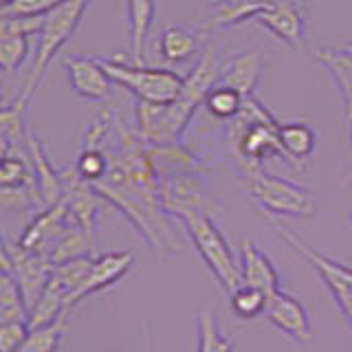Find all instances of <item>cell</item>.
Segmentation results:
<instances>
[{
  "label": "cell",
  "instance_id": "cell-31",
  "mask_svg": "<svg viewBox=\"0 0 352 352\" xmlns=\"http://www.w3.org/2000/svg\"><path fill=\"white\" fill-rule=\"evenodd\" d=\"M341 49H344L348 55H350V58H352V42H348V44H344V47H341Z\"/></svg>",
  "mask_w": 352,
  "mask_h": 352
},
{
  "label": "cell",
  "instance_id": "cell-10",
  "mask_svg": "<svg viewBox=\"0 0 352 352\" xmlns=\"http://www.w3.org/2000/svg\"><path fill=\"white\" fill-rule=\"evenodd\" d=\"M240 278L242 286L262 291L269 300L282 291L278 269L251 238H242L240 242Z\"/></svg>",
  "mask_w": 352,
  "mask_h": 352
},
{
  "label": "cell",
  "instance_id": "cell-12",
  "mask_svg": "<svg viewBox=\"0 0 352 352\" xmlns=\"http://www.w3.org/2000/svg\"><path fill=\"white\" fill-rule=\"evenodd\" d=\"M25 148H27L31 168H33V176H36V187H38L40 201H42V209L58 205L64 198L62 172H55V168L47 157V150L42 148V141L38 139V135L31 128L27 130Z\"/></svg>",
  "mask_w": 352,
  "mask_h": 352
},
{
  "label": "cell",
  "instance_id": "cell-6",
  "mask_svg": "<svg viewBox=\"0 0 352 352\" xmlns=\"http://www.w3.org/2000/svg\"><path fill=\"white\" fill-rule=\"evenodd\" d=\"M71 225H75V220L69 212V205H66V201L62 198L58 205L44 207L42 212L31 220L25 229V234L20 236L18 245L25 251L38 253V256L47 260V253L51 251V247L64 236V231Z\"/></svg>",
  "mask_w": 352,
  "mask_h": 352
},
{
  "label": "cell",
  "instance_id": "cell-3",
  "mask_svg": "<svg viewBox=\"0 0 352 352\" xmlns=\"http://www.w3.org/2000/svg\"><path fill=\"white\" fill-rule=\"evenodd\" d=\"M110 80L128 88L139 102L152 106H165L179 99L185 88V77L170 69H152L135 62H121L117 58H99Z\"/></svg>",
  "mask_w": 352,
  "mask_h": 352
},
{
  "label": "cell",
  "instance_id": "cell-20",
  "mask_svg": "<svg viewBox=\"0 0 352 352\" xmlns=\"http://www.w3.org/2000/svg\"><path fill=\"white\" fill-rule=\"evenodd\" d=\"M280 137V148L284 157L289 161H304L313 154L315 150V130L306 124H286L278 130Z\"/></svg>",
  "mask_w": 352,
  "mask_h": 352
},
{
  "label": "cell",
  "instance_id": "cell-18",
  "mask_svg": "<svg viewBox=\"0 0 352 352\" xmlns=\"http://www.w3.org/2000/svg\"><path fill=\"white\" fill-rule=\"evenodd\" d=\"M198 51H201V44H198V36L192 29L181 25H168L161 31L159 53L165 62L172 64L190 62L196 58Z\"/></svg>",
  "mask_w": 352,
  "mask_h": 352
},
{
  "label": "cell",
  "instance_id": "cell-15",
  "mask_svg": "<svg viewBox=\"0 0 352 352\" xmlns=\"http://www.w3.org/2000/svg\"><path fill=\"white\" fill-rule=\"evenodd\" d=\"M66 297H69V291L51 273V280L44 286V291L40 293L36 304L29 308V328H44L60 322V319H66Z\"/></svg>",
  "mask_w": 352,
  "mask_h": 352
},
{
  "label": "cell",
  "instance_id": "cell-36",
  "mask_svg": "<svg viewBox=\"0 0 352 352\" xmlns=\"http://www.w3.org/2000/svg\"><path fill=\"white\" fill-rule=\"evenodd\" d=\"M350 220H352V216H350Z\"/></svg>",
  "mask_w": 352,
  "mask_h": 352
},
{
  "label": "cell",
  "instance_id": "cell-16",
  "mask_svg": "<svg viewBox=\"0 0 352 352\" xmlns=\"http://www.w3.org/2000/svg\"><path fill=\"white\" fill-rule=\"evenodd\" d=\"M262 69H264V55L260 51L240 53L220 73V84L234 88L240 95H249L256 88Z\"/></svg>",
  "mask_w": 352,
  "mask_h": 352
},
{
  "label": "cell",
  "instance_id": "cell-2",
  "mask_svg": "<svg viewBox=\"0 0 352 352\" xmlns=\"http://www.w3.org/2000/svg\"><path fill=\"white\" fill-rule=\"evenodd\" d=\"M181 220L187 236L194 242L198 256L203 258L209 271L216 275V280L227 291V295L240 289L242 286L240 264L234 256V249L229 247L225 234L214 223V218L207 216L203 209H194V212L183 214Z\"/></svg>",
  "mask_w": 352,
  "mask_h": 352
},
{
  "label": "cell",
  "instance_id": "cell-26",
  "mask_svg": "<svg viewBox=\"0 0 352 352\" xmlns=\"http://www.w3.org/2000/svg\"><path fill=\"white\" fill-rule=\"evenodd\" d=\"M108 157L104 150H97V148H82L80 157H77L75 163V172L82 176L86 183H99L106 176L108 172Z\"/></svg>",
  "mask_w": 352,
  "mask_h": 352
},
{
  "label": "cell",
  "instance_id": "cell-9",
  "mask_svg": "<svg viewBox=\"0 0 352 352\" xmlns=\"http://www.w3.org/2000/svg\"><path fill=\"white\" fill-rule=\"evenodd\" d=\"M64 71L77 97L88 99V102H104L113 95L115 82L110 80L102 62L95 58L73 55V58L64 60Z\"/></svg>",
  "mask_w": 352,
  "mask_h": 352
},
{
  "label": "cell",
  "instance_id": "cell-35",
  "mask_svg": "<svg viewBox=\"0 0 352 352\" xmlns=\"http://www.w3.org/2000/svg\"><path fill=\"white\" fill-rule=\"evenodd\" d=\"M214 3H220V0H214Z\"/></svg>",
  "mask_w": 352,
  "mask_h": 352
},
{
  "label": "cell",
  "instance_id": "cell-17",
  "mask_svg": "<svg viewBox=\"0 0 352 352\" xmlns=\"http://www.w3.org/2000/svg\"><path fill=\"white\" fill-rule=\"evenodd\" d=\"M128 29H130V62L141 64L143 47L157 18V0H126Z\"/></svg>",
  "mask_w": 352,
  "mask_h": 352
},
{
  "label": "cell",
  "instance_id": "cell-30",
  "mask_svg": "<svg viewBox=\"0 0 352 352\" xmlns=\"http://www.w3.org/2000/svg\"><path fill=\"white\" fill-rule=\"evenodd\" d=\"M11 3H14V0H0V11H3V9H7Z\"/></svg>",
  "mask_w": 352,
  "mask_h": 352
},
{
  "label": "cell",
  "instance_id": "cell-4",
  "mask_svg": "<svg viewBox=\"0 0 352 352\" xmlns=\"http://www.w3.org/2000/svg\"><path fill=\"white\" fill-rule=\"evenodd\" d=\"M247 192L251 201L271 216L311 218L315 214V198L311 192L262 170L249 174Z\"/></svg>",
  "mask_w": 352,
  "mask_h": 352
},
{
  "label": "cell",
  "instance_id": "cell-33",
  "mask_svg": "<svg viewBox=\"0 0 352 352\" xmlns=\"http://www.w3.org/2000/svg\"><path fill=\"white\" fill-rule=\"evenodd\" d=\"M0 110H3V82H0Z\"/></svg>",
  "mask_w": 352,
  "mask_h": 352
},
{
  "label": "cell",
  "instance_id": "cell-13",
  "mask_svg": "<svg viewBox=\"0 0 352 352\" xmlns=\"http://www.w3.org/2000/svg\"><path fill=\"white\" fill-rule=\"evenodd\" d=\"M258 25L269 29L273 36L289 42L291 47H297L304 38V14L300 7V0H280L273 7L260 11L256 16Z\"/></svg>",
  "mask_w": 352,
  "mask_h": 352
},
{
  "label": "cell",
  "instance_id": "cell-32",
  "mask_svg": "<svg viewBox=\"0 0 352 352\" xmlns=\"http://www.w3.org/2000/svg\"><path fill=\"white\" fill-rule=\"evenodd\" d=\"M3 31H5V16L0 14V36H3Z\"/></svg>",
  "mask_w": 352,
  "mask_h": 352
},
{
  "label": "cell",
  "instance_id": "cell-27",
  "mask_svg": "<svg viewBox=\"0 0 352 352\" xmlns=\"http://www.w3.org/2000/svg\"><path fill=\"white\" fill-rule=\"evenodd\" d=\"M69 0H14L7 9H3V16H31V18H42L49 11L62 7Z\"/></svg>",
  "mask_w": 352,
  "mask_h": 352
},
{
  "label": "cell",
  "instance_id": "cell-8",
  "mask_svg": "<svg viewBox=\"0 0 352 352\" xmlns=\"http://www.w3.org/2000/svg\"><path fill=\"white\" fill-rule=\"evenodd\" d=\"M267 322L278 328L282 335L291 337L302 346H308L313 341V322L308 315V308L297 300L295 295L280 291L273 295L267 306Z\"/></svg>",
  "mask_w": 352,
  "mask_h": 352
},
{
  "label": "cell",
  "instance_id": "cell-5",
  "mask_svg": "<svg viewBox=\"0 0 352 352\" xmlns=\"http://www.w3.org/2000/svg\"><path fill=\"white\" fill-rule=\"evenodd\" d=\"M278 234L282 236V240L289 245L293 251H297L300 256L311 264V267L317 271L319 278L324 280L326 289L333 295V300L337 302L339 311L346 315V319L352 315V269L346 267V264H339L335 260H330L328 256H324L322 251H317L315 247L306 245V242L293 234L291 229L275 225Z\"/></svg>",
  "mask_w": 352,
  "mask_h": 352
},
{
  "label": "cell",
  "instance_id": "cell-25",
  "mask_svg": "<svg viewBox=\"0 0 352 352\" xmlns=\"http://www.w3.org/2000/svg\"><path fill=\"white\" fill-rule=\"evenodd\" d=\"M229 302L234 313L242 319H256L260 315L267 313L269 306V297L258 289H251V286H240L234 293L229 295Z\"/></svg>",
  "mask_w": 352,
  "mask_h": 352
},
{
  "label": "cell",
  "instance_id": "cell-29",
  "mask_svg": "<svg viewBox=\"0 0 352 352\" xmlns=\"http://www.w3.org/2000/svg\"><path fill=\"white\" fill-rule=\"evenodd\" d=\"M0 271L11 273V245L0 234Z\"/></svg>",
  "mask_w": 352,
  "mask_h": 352
},
{
  "label": "cell",
  "instance_id": "cell-28",
  "mask_svg": "<svg viewBox=\"0 0 352 352\" xmlns=\"http://www.w3.org/2000/svg\"><path fill=\"white\" fill-rule=\"evenodd\" d=\"M29 322H7L0 324V352H16L29 337Z\"/></svg>",
  "mask_w": 352,
  "mask_h": 352
},
{
  "label": "cell",
  "instance_id": "cell-19",
  "mask_svg": "<svg viewBox=\"0 0 352 352\" xmlns=\"http://www.w3.org/2000/svg\"><path fill=\"white\" fill-rule=\"evenodd\" d=\"M29 322V304L11 273L0 271V324Z\"/></svg>",
  "mask_w": 352,
  "mask_h": 352
},
{
  "label": "cell",
  "instance_id": "cell-34",
  "mask_svg": "<svg viewBox=\"0 0 352 352\" xmlns=\"http://www.w3.org/2000/svg\"><path fill=\"white\" fill-rule=\"evenodd\" d=\"M348 326H350V333H352V315L348 317Z\"/></svg>",
  "mask_w": 352,
  "mask_h": 352
},
{
  "label": "cell",
  "instance_id": "cell-22",
  "mask_svg": "<svg viewBox=\"0 0 352 352\" xmlns=\"http://www.w3.org/2000/svg\"><path fill=\"white\" fill-rule=\"evenodd\" d=\"M27 187H36L31 161L11 152L0 161V190H27Z\"/></svg>",
  "mask_w": 352,
  "mask_h": 352
},
{
  "label": "cell",
  "instance_id": "cell-11",
  "mask_svg": "<svg viewBox=\"0 0 352 352\" xmlns=\"http://www.w3.org/2000/svg\"><path fill=\"white\" fill-rule=\"evenodd\" d=\"M53 267L38 253L25 251L20 245H11V275L18 280L29 308L36 304L44 286L51 280Z\"/></svg>",
  "mask_w": 352,
  "mask_h": 352
},
{
  "label": "cell",
  "instance_id": "cell-24",
  "mask_svg": "<svg viewBox=\"0 0 352 352\" xmlns=\"http://www.w3.org/2000/svg\"><path fill=\"white\" fill-rule=\"evenodd\" d=\"M66 330V319L49 324L44 328H33L29 337L25 339L16 352H60L62 348V337Z\"/></svg>",
  "mask_w": 352,
  "mask_h": 352
},
{
  "label": "cell",
  "instance_id": "cell-1",
  "mask_svg": "<svg viewBox=\"0 0 352 352\" xmlns=\"http://www.w3.org/2000/svg\"><path fill=\"white\" fill-rule=\"evenodd\" d=\"M93 0H69L62 7L49 11L47 16H42V27L38 31V47H36V60H33V71L29 75V82L25 91L18 97L20 104L29 106L31 97L40 86L44 73L51 66L53 58L62 51V47L73 38V33L80 27V22L86 14V9L91 7Z\"/></svg>",
  "mask_w": 352,
  "mask_h": 352
},
{
  "label": "cell",
  "instance_id": "cell-21",
  "mask_svg": "<svg viewBox=\"0 0 352 352\" xmlns=\"http://www.w3.org/2000/svg\"><path fill=\"white\" fill-rule=\"evenodd\" d=\"M196 352H234V341L223 335L218 317L212 311H201L196 315Z\"/></svg>",
  "mask_w": 352,
  "mask_h": 352
},
{
  "label": "cell",
  "instance_id": "cell-14",
  "mask_svg": "<svg viewBox=\"0 0 352 352\" xmlns=\"http://www.w3.org/2000/svg\"><path fill=\"white\" fill-rule=\"evenodd\" d=\"M317 60L322 62L337 82L341 108H344L346 130H352V58L344 49H319Z\"/></svg>",
  "mask_w": 352,
  "mask_h": 352
},
{
  "label": "cell",
  "instance_id": "cell-23",
  "mask_svg": "<svg viewBox=\"0 0 352 352\" xmlns=\"http://www.w3.org/2000/svg\"><path fill=\"white\" fill-rule=\"evenodd\" d=\"M205 106L207 110L218 119H231L238 117L242 113V106H245V95H240L238 91L229 86H216L207 93L205 97Z\"/></svg>",
  "mask_w": 352,
  "mask_h": 352
},
{
  "label": "cell",
  "instance_id": "cell-7",
  "mask_svg": "<svg viewBox=\"0 0 352 352\" xmlns=\"http://www.w3.org/2000/svg\"><path fill=\"white\" fill-rule=\"evenodd\" d=\"M132 267H135V253L132 251H110V253H104V256H95L93 267L88 271V278L84 280L80 289L66 300V313H71L77 304L86 300V297H91L99 291L108 289V286L117 284L119 280H124Z\"/></svg>",
  "mask_w": 352,
  "mask_h": 352
}]
</instances>
